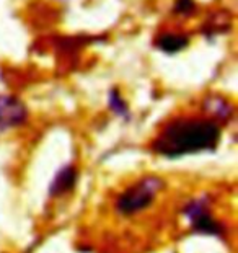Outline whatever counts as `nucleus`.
<instances>
[{
    "mask_svg": "<svg viewBox=\"0 0 238 253\" xmlns=\"http://www.w3.org/2000/svg\"><path fill=\"white\" fill-rule=\"evenodd\" d=\"M220 126L207 118H178L168 123L152 142L155 154L178 159L212 150L220 141Z\"/></svg>",
    "mask_w": 238,
    "mask_h": 253,
    "instance_id": "f257e3e1",
    "label": "nucleus"
},
{
    "mask_svg": "<svg viewBox=\"0 0 238 253\" xmlns=\"http://www.w3.org/2000/svg\"><path fill=\"white\" fill-rule=\"evenodd\" d=\"M161 188H163V180H160L159 176H145V178L139 180L116 199L118 212L124 214V216H132V214L144 211L152 204L157 193Z\"/></svg>",
    "mask_w": 238,
    "mask_h": 253,
    "instance_id": "f03ea898",
    "label": "nucleus"
},
{
    "mask_svg": "<svg viewBox=\"0 0 238 253\" xmlns=\"http://www.w3.org/2000/svg\"><path fill=\"white\" fill-rule=\"evenodd\" d=\"M185 214L189 219V224H191L194 232L207 234V235H220L222 234L220 224L212 217V214H210L204 199H194V201L186 208Z\"/></svg>",
    "mask_w": 238,
    "mask_h": 253,
    "instance_id": "7ed1b4c3",
    "label": "nucleus"
},
{
    "mask_svg": "<svg viewBox=\"0 0 238 253\" xmlns=\"http://www.w3.org/2000/svg\"><path fill=\"white\" fill-rule=\"evenodd\" d=\"M28 116L25 105L13 96L0 95V131L23 125Z\"/></svg>",
    "mask_w": 238,
    "mask_h": 253,
    "instance_id": "20e7f679",
    "label": "nucleus"
},
{
    "mask_svg": "<svg viewBox=\"0 0 238 253\" xmlns=\"http://www.w3.org/2000/svg\"><path fill=\"white\" fill-rule=\"evenodd\" d=\"M75 181H77V170L72 165H66L64 169L57 171L56 178L52 180L49 186V195L51 196L66 195L67 191H70L75 186Z\"/></svg>",
    "mask_w": 238,
    "mask_h": 253,
    "instance_id": "39448f33",
    "label": "nucleus"
},
{
    "mask_svg": "<svg viewBox=\"0 0 238 253\" xmlns=\"http://www.w3.org/2000/svg\"><path fill=\"white\" fill-rule=\"evenodd\" d=\"M188 46V38L181 35H163L159 40V47L165 52H178Z\"/></svg>",
    "mask_w": 238,
    "mask_h": 253,
    "instance_id": "423d86ee",
    "label": "nucleus"
},
{
    "mask_svg": "<svg viewBox=\"0 0 238 253\" xmlns=\"http://www.w3.org/2000/svg\"><path fill=\"white\" fill-rule=\"evenodd\" d=\"M110 106L118 113V115L127 116V106L124 105V101L121 100V96H119L116 91H111V95H110Z\"/></svg>",
    "mask_w": 238,
    "mask_h": 253,
    "instance_id": "0eeeda50",
    "label": "nucleus"
},
{
    "mask_svg": "<svg viewBox=\"0 0 238 253\" xmlns=\"http://www.w3.org/2000/svg\"><path fill=\"white\" fill-rule=\"evenodd\" d=\"M176 12L180 13H191L194 10V2L193 0H176Z\"/></svg>",
    "mask_w": 238,
    "mask_h": 253,
    "instance_id": "6e6552de",
    "label": "nucleus"
}]
</instances>
